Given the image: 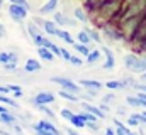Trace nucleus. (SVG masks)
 I'll use <instances>...</instances> for the list:
<instances>
[{"mask_svg": "<svg viewBox=\"0 0 146 135\" xmlns=\"http://www.w3.org/2000/svg\"><path fill=\"white\" fill-rule=\"evenodd\" d=\"M56 7H58V0H48V2L39 9V14H51V12H54Z\"/></svg>", "mask_w": 146, "mask_h": 135, "instance_id": "nucleus-12", "label": "nucleus"}, {"mask_svg": "<svg viewBox=\"0 0 146 135\" xmlns=\"http://www.w3.org/2000/svg\"><path fill=\"white\" fill-rule=\"evenodd\" d=\"M100 51L99 49H94V51H90V54L87 56V63H90V64H94V63H97L99 59H100Z\"/></svg>", "mask_w": 146, "mask_h": 135, "instance_id": "nucleus-24", "label": "nucleus"}, {"mask_svg": "<svg viewBox=\"0 0 146 135\" xmlns=\"http://www.w3.org/2000/svg\"><path fill=\"white\" fill-rule=\"evenodd\" d=\"M78 115H80L87 123H88V122H97V120H99L95 115H92V113H88V111H82V113H78Z\"/></svg>", "mask_w": 146, "mask_h": 135, "instance_id": "nucleus-28", "label": "nucleus"}, {"mask_svg": "<svg viewBox=\"0 0 146 135\" xmlns=\"http://www.w3.org/2000/svg\"><path fill=\"white\" fill-rule=\"evenodd\" d=\"M99 108H100V110H102V111H104V113H109V105H106V103H102V105H100V106H99Z\"/></svg>", "mask_w": 146, "mask_h": 135, "instance_id": "nucleus-41", "label": "nucleus"}, {"mask_svg": "<svg viewBox=\"0 0 146 135\" xmlns=\"http://www.w3.org/2000/svg\"><path fill=\"white\" fill-rule=\"evenodd\" d=\"M87 128L97 132V130H99V123H97V122H88V123H87Z\"/></svg>", "mask_w": 146, "mask_h": 135, "instance_id": "nucleus-39", "label": "nucleus"}, {"mask_svg": "<svg viewBox=\"0 0 146 135\" xmlns=\"http://www.w3.org/2000/svg\"><path fill=\"white\" fill-rule=\"evenodd\" d=\"M61 98H65V100H68V101H78L80 98L76 96V95H73V93H70V91H65V90H61L60 93H58Z\"/></svg>", "mask_w": 146, "mask_h": 135, "instance_id": "nucleus-25", "label": "nucleus"}, {"mask_svg": "<svg viewBox=\"0 0 146 135\" xmlns=\"http://www.w3.org/2000/svg\"><path fill=\"white\" fill-rule=\"evenodd\" d=\"M66 134H68V135H80V134H76L73 128H66Z\"/></svg>", "mask_w": 146, "mask_h": 135, "instance_id": "nucleus-46", "label": "nucleus"}, {"mask_svg": "<svg viewBox=\"0 0 146 135\" xmlns=\"http://www.w3.org/2000/svg\"><path fill=\"white\" fill-rule=\"evenodd\" d=\"M5 27H3V26H2V24H0V37H5Z\"/></svg>", "mask_w": 146, "mask_h": 135, "instance_id": "nucleus-44", "label": "nucleus"}, {"mask_svg": "<svg viewBox=\"0 0 146 135\" xmlns=\"http://www.w3.org/2000/svg\"><path fill=\"white\" fill-rule=\"evenodd\" d=\"M0 135H12V134H9V132H3V130H0Z\"/></svg>", "mask_w": 146, "mask_h": 135, "instance_id": "nucleus-50", "label": "nucleus"}, {"mask_svg": "<svg viewBox=\"0 0 146 135\" xmlns=\"http://www.w3.org/2000/svg\"><path fill=\"white\" fill-rule=\"evenodd\" d=\"M51 81H53V83H56V85H60V86H61V90H65V91H70V93H73V95H76V93L80 91V86H78L75 81H72L70 78H63V76H53V78H51Z\"/></svg>", "mask_w": 146, "mask_h": 135, "instance_id": "nucleus-2", "label": "nucleus"}, {"mask_svg": "<svg viewBox=\"0 0 146 135\" xmlns=\"http://www.w3.org/2000/svg\"><path fill=\"white\" fill-rule=\"evenodd\" d=\"M126 101H127V105H131V106H143V108H146V101L141 100V98H138V96H127Z\"/></svg>", "mask_w": 146, "mask_h": 135, "instance_id": "nucleus-18", "label": "nucleus"}, {"mask_svg": "<svg viewBox=\"0 0 146 135\" xmlns=\"http://www.w3.org/2000/svg\"><path fill=\"white\" fill-rule=\"evenodd\" d=\"M61 117H63L65 120H68V122H70L73 117H75V113H73L72 110H68V108H63V110H61Z\"/></svg>", "mask_w": 146, "mask_h": 135, "instance_id": "nucleus-32", "label": "nucleus"}, {"mask_svg": "<svg viewBox=\"0 0 146 135\" xmlns=\"http://www.w3.org/2000/svg\"><path fill=\"white\" fill-rule=\"evenodd\" d=\"M27 31H29V34H31V37H33V39H34L36 35H39V27H37L34 22H31V24H29Z\"/></svg>", "mask_w": 146, "mask_h": 135, "instance_id": "nucleus-30", "label": "nucleus"}, {"mask_svg": "<svg viewBox=\"0 0 146 135\" xmlns=\"http://www.w3.org/2000/svg\"><path fill=\"white\" fill-rule=\"evenodd\" d=\"M76 39H78V41H80V44H83V46H88V44L92 42L90 35L85 32V31H78V34H76Z\"/></svg>", "mask_w": 146, "mask_h": 135, "instance_id": "nucleus-19", "label": "nucleus"}, {"mask_svg": "<svg viewBox=\"0 0 146 135\" xmlns=\"http://www.w3.org/2000/svg\"><path fill=\"white\" fill-rule=\"evenodd\" d=\"M80 85H82L83 88H87V90H94V91H99V90L104 86V83L95 81V79H80Z\"/></svg>", "mask_w": 146, "mask_h": 135, "instance_id": "nucleus-8", "label": "nucleus"}, {"mask_svg": "<svg viewBox=\"0 0 146 135\" xmlns=\"http://www.w3.org/2000/svg\"><path fill=\"white\" fill-rule=\"evenodd\" d=\"M10 2V5H19V7H24V9H31V5H29V2L27 0H9Z\"/></svg>", "mask_w": 146, "mask_h": 135, "instance_id": "nucleus-29", "label": "nucleus"}, {"mask_svg": "<svg viewBox=\"0 0 146 135\" xmlns=\"http://www.w3.org/2000/svg\"><path fill=\"white\" fill-rule=\"evenodd\" d=\"M0 118H2V123H7V125H17V118H15L12 113H3V115H0Z\"/></svg>", "mask_w": 146, "mask_h": 135, "instance_id": "nucleus-21", "label": "nucleus"}, {"mask_svg": "<svg viewBox=\"0 0 146 135\" xmlns=\"http://www.w3.org/2000/svg\"><path fill=\"white\" fill-rule=\"evenodd\" d=\"M102 52L106 54V63H104V69H107V71H110V69H114V66H115V59H114V54H112V51H110L109 47H102Z\"/></svg>", "mask_w": 146, "mask_h": 135, "instance_id": "nucleus-5", "label": "nucleus"}, {"mask_svg": "<svg viewBox=\"0 0 146 135\" xmlns=\"http://www.w3.org/2000/svg\"><path fill=\"white\" fill-rule=\"evenodd\" d=\"M143 115H145V117H146V111H145V113H143Z\"/></svg>", "mask_w": 146, "mask_h": 135, "instance_id": "nucleus-54", "label": "nucleus"}, {"mask_svg": "<svg viewBox=\"0 0 146 135\" xmlns=\"http://www.w3.org/2000/svg\"><path fill=\"white\" fill-rule=\"evenodd\" d=\"M42 29H44V32L49 34V35H58V32H60V27H58V24L54 20H44Z\"/></svg>", "mask_w": 146, "mask_h": 135, "instance_id": "nucleus-9", "label": "nucleus"}, {"mask_svg": "<svg viewBox=\"0 0 146 135\" xmlns=\"http://www.w3.org/2000/svg\"><path fill=\"white\" fill-rule=\"evenodd\" d=\"M145 61H146V58H145Z\"/></svg>", "mask_w": 146, "mask_h": 135, "instance_id": "nucleus-56", "label": "nucleus"}, {"mask_svg": "<svg viewBox=\"0 0 146 135\" xmlns=\"http://www.w3.org/2000/svg\"><path fill=\"white\" fill-rule=\"evenodd\" d=\"M3 113H10V111H9V108L5 105H0V115H3Z\"/></svg>", "mask_w": 146, "mask_h": 135, "instance_id": "nucleus-42", "label": "nucleus"}, {"mask_svg": "<svg viewBox=\"0 0 146 135\" xmlns=\"http://www.w3.org/2000/svg\"><path fill=\"white\" fill-rule=\"evenodd\" d=\"M61 59H65V61H68V63H70V59H72V52L61 47Z\"/></svg>", "mask_w": 146, "mask_h": 135, "instance_id": "nucleus-36", "label": "nucleus"}, {"mask_svg": "<svg viewBox=\"0 0 146 135\" xmlns=\"http://www.w3.org/2000/svg\"><path fill=\"white\" fill-rule=\"evenodd\" d=\"M73 15H75V19L76 20H80V22H87V15H85V12L82 10V9H75V12H73Z\"/></svg>", "mask_w": 146, "mask_h": 135, "instance_id": "nucleus-27", "label": "nucleus"}, {"mask_svg": "<svg viewBox=\"0 0 146 135\" xmlns=\"http://www.w3.org/2000/svg\"><path fill=\"white\" fill-rule=\"evenodd\" d=\"M37 127H41L42 130H46V132H49V134H53V135H61V132L58 130V127H56L54 123L48 122V120H39Z\"/></svg>", "mask_w": 146, "mask_h": 135, "instance_id": "nucleus-6", "label": "nucleus"}, {"mask_svg": "<svg viewBox=\"0 0 146 135\" xmlns=\"http://www.w3.org/2000/svg\"><path fill=\"white\" fill-rule=\"evenodd\" d=\"M56 37H60L61 41H65L66 44H72V46H75V41H73L72 34L68 32V31H63V29H60V32H58V35Z\"/></svg>", "mask_w": 146, "mask_h": 135, "instance_id": "nucleus-17", "label": "nucleus"}, {"mask_svg": "<svg viewBox=\"0 0 146 135\" xmlns=\"http://www.w3.org/2000/svg\"><path fill=\"white\" fill-rule=\"evenodd\" d=\"M104 32H106V35H109L112 41H121V39L124 37L122 32L119 31V27H117V29H115V27L112 29V27H109V26H106V27H104Z\"/></svg>", "mask_w": 146, "mask_h": 135, "instance_id": "nucleus-10", "label": "nucleus"}, {"mask_svg": "<svg viewBox=\"0 0 146 135\" xmlns=\"http://www.w3.org/2000/svg\"><path fill=\"white\" fill-rule=\"evenodd\" d=\"M33 128H34V134L36 135H53V134H49V132H46V130H42L41 127H37V123L33 125Z\"/></svg>", "mask_w": 146, "mask_h": 135, "instance_id": "nucleus-34", "label": "nucleus"}, {"mask_svg": "<svg viewBox=\"0 0 146 135\" xmlns=\"http://www.w3.org/2000/svg\"><path fill=\"white\" fill-rule=\"evenodd\" d=\"M143 78H145V79H146V71H145V74H143Z\"/></svg>", "mask_w": 146, "mask_h": 135, "instance_id": "nucleus-52", "label": "nucleus"}, {"mask_svg": "<svg viewBox=\"0 0 146 135\" xmlns=\"http://www.w3.org/2000/svg\"><path fill=\"white\" fill-rule=\"evenodd\" d=\"M15 68H17V63H9V64L3 66V69H5L7 73H10V71H15Z\"/></svg>", "mask_w": 146, "mask_h": 135, "instance_id": "nucleus-38", "label": "nucleus"}, {"mask_svg": "<svg viewBox=\"0 0 146 135\" xmlns=\"http://www.w3.org/2000/svg\"><path fill=\"white\" fill-rule=\"evenodd\" d=\"M37 54H39V58H42L44 61H53V59H54V54H53L49 49H46V47H37Z\"/></svg>", "mask_w": 146, "mask_h": 135, "instance_id": "nucleus-14", "label": "nucleus"}, {"mask_svg": "<svg viewBox=\"0 0 146 135\" xmlns=\"http://www.w3.org/2000/svg\"><path fill=\"white\" fill-rule=\"evenodd\" d=\"M104 86L109 90H121V88H126V83L124 81H106Z\"/></svg>", "mask_w": 146, "mask_h": 135, "instance_id": "nucleus-23", "label": "nucleus"}, {"mask_svg": "<svg viewBox=\"0 0 146 135\" xmlns=\"http://www.w3.org/2000/svg\"><path fill=\"white\" fill-rule=\"evenodd\" d=\"M27 9H24V7H19V5H10L9 7V14H10V17H12V20H15V22H22L26 17H27Z\"/></svg>", "mask_w": 146, "mask_h": 135, "instance_id": "nucleus-3", "label": "nucleus"}, {"mask_svg": "<svg viewBox=\"0 0 146 135\" xmlns=\"http://www.w3.org/2000/svg\"><path fill=\"white\" fill-rule=\"evenodd\" d=\"M85 32H87L88 35H90V39H92L94 42H102V41H100V34L97 32V31H94V29L87 27V29H85Z\"/></svg>", "mask_w": 146, "mask_h": 135, "instance_id": "nucleus-26", "label": "nucleus"}, {"mask_svg": "<svg viewBox=\"0 0 146 135\" xmlns=\"http://www.w3.org/2000/svg\"><path fill=\"white\" fill-rule=\"evenodd\" d=\"M82 106H83V110H85V111H88V113L95 115L97 118H106V113H104L99 106H95V105H92V103H82Z\"/></svg>", "mask_w": 146, "mask_h": 135, "instance_id": "nucleus-7", "label": "nucleus"}, {"mask_svg": "<svg viewBox=\"0 0 146 135\" xmlns=\"http://www.w3.org/2000/svg\"><path fill=\"white\" fill-rule=\"evenodd\" d=\"M14 96H15V98H21V96H24V93H22V91H21V93H14Z\"/></svg>", "mask_w": 146, "mask_h": 135, "instance_id": "nucleus-49", "label": "nucleus"}, {"mask_svg": "<svg viewBox=\"0 0 146 135\" xmlns=\"http://www.w3.org/2000/svg\"><path fill=\"white\" fill-rule=\"evenodd\" d=\"M41 68L42 66L39 64L37 59H33V58H31V59L26 61V71H27V73H36V71H39Z\"/></svg>", "mask_w": 146, "mask_h": 135, "instance_id": "nucleus-13", "label": "nucleus"}, {"mask_svg": "<svg viewBox=\"0 0 146 135\" xmlns=\"http://www.w3.org/2000/svg\"><path fill=\"white\" fill-rule=\"evenodd\" d=\"M0 123H2V118H0Z\"/></svg>", "mask_w": 146, "mask_h": 135, "instance_id": "nucleus-55", "label": "nucleus"}, {"mask_svg": "<svg viewBox=\"0 0 146 135\" xmlns=\"http://www.w3.org/2000/svg\"><path fill=\"white\" fill-rule=\"evenodd\" d=\"M106 135H115V130L114 128H107L106 130Z\"/></svg>", "mask_w": 146, "mask_h": 135, "instance_id": "nucleus-45", "label": "nucleus"}, {"mask_svg": "<svg viewBox=\"0 0 146 135\" xmlns=\"http://www.w3.org/2000/svg\"><path fill=\"white\" fill-rule=\"evenodd\" d=\"M124 66L127 68L131 73L145 74L146 61H145V58H139V56H136V54H126V56H124Z\"/></svg>", "mask_w": 146, "mask_h": 135, "instance_id": "nucleus-1", "label": "nucleus"}, {"mask_svg": "<svg viewBox=\"0 0 146 135\" xmlns=\"http://www.w3.org/2000/svg\"><path fill=\"white\" fill-rule=\"evenodd\" d=\"M127 134H131V130L122 123L121 127H115V135H127Z\"/></svg>", "mask_w": 146, "mask_h": 135, "instance_id": "nucleus-31", "label": "nucleus"}, {"mask_svg": "<svg viewBox=\"0 0 146 135\" xmlns=\"http://www.w3.org/2000/svg\"><path fill=\"white\" fill-rule=\"evenodd\" d=\"M0 103H3L7 106H12V108H19V103L15 100H12L10 96H7V95H0Z\"/></svg>", "mask_w": 146, "mask_h": 135, "instance_id": "nucleus-22", "label": "nucleus"}, {"mask_svg": "<svg viewBox=\"0 0 146 135\" xmlns=\"http://www.w3.org/2000/svg\"><path fill=\"white\" fill-rule=\"evenodd\" d=\"M127 135H134V134H133V132H131V134H127Z\"/></svg>", "mask_w": 146, "mask_h": 135, "instance_id": "nucleus-53", "label": "nucleus"}, {"mask_svg": "<svg viewBox=\"0 0 146 135\" xmlns=\"http://www.w3.org/2000/svg\"><path fill=\"white\" fill-rule=\"evenodd\" d=\"M70 123H72L75 128H85V127H87V122H85L80 115H76V113H75V117L70 120Z\"/></svg>", "mask_w": 146, "mask_h": 135, "instance_id": "nucleus-16", "label": "nucleus"}, {"mask_svg": "<svg viewBox=\"0 0 146 135\" xmlns=\"http://www.w3.org/2000/svg\"><path fill=\"white\" fill-rule=\"evenodd\" d=\"M70 63H72L73 66H82V64H83V59H82V58H78V56H72Z\"/></svg>", "mask_w": 146, "mask_h": 135, "instance_id": "nucleus-35", "label": "nucleus"}, {"mask_svg": "<svg viewBox=\"0 0 146 135\" xmlns=\"http://www.w3.org/2000/svg\"><path fill=\"white\" fill-rule=\"evenodd\" d=\"M17 54H14V52H0V63L5 66V64H9V63H17Z\"/></svg>", "mask_w": 146, "mask_h": 135, "instance_id": "nucleus-11", "label": "nucleus"}, {"mask_svg": "<svg viewBox=\"0 0 146 135\" xmlns=\"http://www.w3.org/2000/svg\"><path fill=\"white\" fill-rule=\"evenodd\" d=\"M7 88H9L10 93H21V91H22V88H21L19 85H9Z\"/></svg>", "mask_w": 146, "mask_h": 135, "instance_id": "nucleus-37", "label": "nucleus"}, {"mask_svg": "<svg viewBox=\"0 0 146 135\" xmlns=\"http://www.w3.org/2000/svg\"><path fill=\"white\" fill-rule=\"evenodd\" d=\"M7 93H10L9 88L7 86H0V95H7Z\"/></svg>", "mask_w": 146, "mask_h": 135, "instance_id": "nucleus-43", "label": "nucleus"}, {"mask_svg": "<svg viewBox=\"0 0 146 135\" xmlns=\"http://www.w3.org/2000/svg\"><path fill=\"white\" fill-rule=\"evenodd\" d=\"M141 51L146 52V41H145V42H141Z\"/></svg>", "mask_w": 146, "mask_h": 135, "instance_id": "nucleus-48", "label": "nucleus"}, {"mask_svg": "<svg viewBox=\"0 0 146 135\" xmlns=\"http://www.w3.org/2000/svg\"><path fill=\"white\" fill-rule=\"evenodd\" d=\"M2 5H3V0H0V7H2Z\"/></svg>", "mask_w": 146, "mask_h": 135, "instance_id": "nucleus-51", "label": "nucleus"}, {"mask_svg": "<svg viewBox=\"0 0 146 135\" xmlns=\"http://www.w3.org/2000/svg\"><path fill=\"white\" fill-rule=\"evenodd\" d=\"M127 125H129V127H138V125H139V122H138L136 118L129 117V118H127Z\"/></svg>", "mask_w": 146, "mask_h": 135, "instance_id": "nucleus-40", "label": "nucleus"}, {"mask_svg": "<svg viewBox=\"0 0 146 135\" xmlns=\"http://www.w3.org/2000/svg\"><path fill=\"white\" fill-rule=\"evenodd\" d=\"M73 47H75V51H76L80 56H85V58H87V56L90 54L88 46H83V44H80V42H75V46H73Z\"/></svg>", "mask_w": 146, "mask_h": 135, "instance_id": "nucleus-20", "label": "nucleus"}, {"mask_svg": "<svg viewBox=\"0 0 146 135\" xmlns=\"http://www.w3.org/2000/svg\"><path fill=\"white\" fill-rule=\"evenodd\" d=\"M44 41H46V39H44V37H42L41 34H39V35H36V37L33 39V42L36 44L37 47H44Z\"/></svg>", "mask_w": 146, "mask_h": 135, "instance_id": "nucleus-33", "label": "nucleus"}, {"mask_svg": "<svg viewBox=\"0 0 146 135\" xmlns=\"http://www.w3.org/2000/svg\"><path fill=\"white\" fill-rule=\"evenodd\" d=\"M114 98H115L114 95H109V96H106V98H104V101H112Z\"/></svg>", "mask_w": 146, "mask_h": 135, "instance_id": "nucleus-47", "label": "nucleus"}, {"mask_svg": "<svg viewBox=\"0 0 146 135\" xmlns=\"http://www.w3.org/2000/svg\"><path fill=\"white\" fill-rule=\"evenodd\" d=\"M54 22L56 24H60V26H66V24H75V20H72V19H68V17H65L63 14H60V12H56L54 14Z\"/></svg>", "mask_w": 146, "mask_h": 135, "instance_id": "nucleus-15", "label": "nucleus"}, {"mask_svg": "<svg viewBox=\"0 0 146 135\" xmlns=\"http://www.w3.org/2000/svg\"><path fill=\"white\" fill-rule=\"evenodd\" d=\"M53 101H54V95H53V93L42 91V93H37L36 96H34L33 103H34L36 106H46V105H49V103H53Z\"/></svg>", "mask_w": 146, "mask_h": 135, "instance_id": "nucleus-4", "label": "nucleus"}]
</instances>
